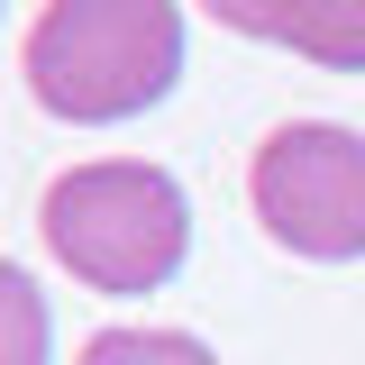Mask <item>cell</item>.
<instances>
[{
    "instance_id": "obj_1",
    "label": "cell",
    "mask_w": 365,
    "mask_h": 365,
    "mask_svg": "<svg viewBox=\"0 0 365 365\" xmlns=\"http://www.w3.org/2000/svg\"><path fill=\"white\" fill-rule=\"evenodd\" d=\"M19 64H28L37 110L73 128H119L174 91L182 9L174 0H46Z\"/></svg>"
},
{
    "instance_id": "obj_2",
    "label": "cell",
    "mask_w": 365,
    "mask_h": 365,
    "mask_svg": "<svg viewBox=\"0 0 365 365\" xmlns=\"http://www.w3.org/2000/svg\"><path fill=\"white\" fill-rule=\"evenodd\" d=\"M46 247L55 265L91 283V292H155L174 283L182 256H192V201L165 165H137V155H101V165H73V174L46 182Z\"/></svg>"
},
{
    "instance_id": "obj_3",
    "label": "cell",
    "mask_w": 365,
    "mask_h": 365,
    "mask_svg": "<svg viewBox=\"0 0 365 365\" xmlns=\"http://www.w3.org/2000/svg\"><path fill=\"white\" fill-rule=\"evenodd\" d=\"M256 220L274 247L311 256V265H347L365 256V137L338 119H292L256 146L247 165Z\"/></svg>"
},
{
    "instance_id": "obj_4",
    "label": "cell",
    "mask_w": 365,
    "mask_h": 365,
    "mask_svg": "<svg viewBox=\"0 0 365 365\" xmlns=\"http://www.w3.org/2000/svg\"><path fill=\"white\" fill-rule=\"evenodd\" d=\"M220 28L237 37L292 46L302 64H329V73H365V0H201Z\"/></svg>"
},
{
    "instance_id": "obj_5",
    "label": "cell",
    "mask_w": 365,
    "mask_h": 365,
    "mask_svg": "<svg viewBox=\"0 0 365 365\" xmlns=\"http://www.w3.org/2000/svg\"><path fill=\"white\" fill-rule=\"evenodd\" d=\"M55 347V319H46V292L19 265H0V365H46Z\"/></svg>"
},
{
    "instance_id": "obj_6",
    "label": "cell",
    "mask_w": 365,
    "mask_h": 365,
    "mask_svg": "<svg viewBox=\"0 0 365 365\" xmlns=\"http://www.w3.org/2000/svg\"><path fill=\"white\" fill-rule=\"evenodd\" d=\"M83 365H220L192 329H101L83 347Z\"/></svg>"
}]
</instances>
